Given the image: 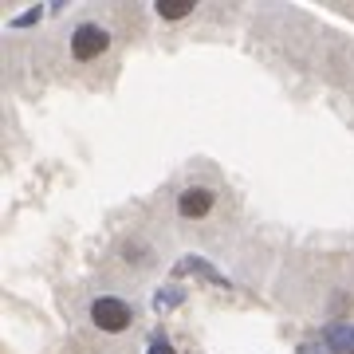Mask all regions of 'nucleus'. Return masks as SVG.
<instances>
[{"label":"nucleus","instance_id":"nucleus-1","mask_svg":"<svg viewBox=\"0 0 354 354\" xmlns=\"http://www.w3.org/2000/svg\"><path fill=\"white\" fill-rule=\"evenodd\" d=\"M91 323L106 335H122L134 323V307L118 295H99V299H91Z\"/></svg>","mask_w":354,"mask_h":354},{"label":"nucleus","instance_id":"nucleus-2","mask_svg":"<svg viewBox=\"0 0 354 354\" xmlns=\"http://www.w3.org/2000/svg\"><path fill=\"white\" fill-rule=\"evenodd\" d=\"M71 55H75L79 64H91V59H99V55H106V48H111V32L99 24V20H83V24H75V32H71Z\"/></svg>","mask_w":354,"mask_h":354},{"label":"nucleus","instance_id":"nucleus-3","mask_svg":"<svg viewBox=\"0 0 354 354\" xmlns=\"http://www.w3.org/2000/svg\"><path fill=\"white\" fill-rule=\"evenodd\" d=\"M213 205H216V193L209 185H189L177 197V213L185 216V221H201V216L213 213Z\"/></svg>","mask_w":354,"mask_h":354},{"label":"nucleus","instance_id":"nucleus-4","mask_svg":"<svg viewBox=\"0 0 354 354\" xmlns=\"http://www.w3.org/2000/svg\"><path fill=\"white\" fill-rule=\"evenodd\" d=\"M153 12L162 20H185V16H193V0H158Z\"/></svg>","mask_w":354,"mask_h":354},{"label":"nucleus","instance_id":"nucleus-5","mask_svg":"<svg viewBox=\"0 0 354 354\" xmlns=\"http://www.w3.org/2000/svg\"><path fill=\"white\" fill-rule=\"evenodd\" d=\"M150 354H174V351H169V342H165V339H153Z\"/></svg>","mask_w":354,"mask_h":354}]
</instances>
